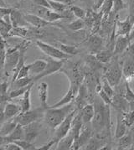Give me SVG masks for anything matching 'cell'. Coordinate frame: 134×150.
Here are the masks:
<instances>
[{
    "instance_id": "obj_5",
    "label": "cell",
    "mask_w": 134,
    "mask_h": 150,
    "mask_svg": "<svg viewBox=\"0 0 134 150\" xmlns=\"http://www.w3.org/2000/svg\"><path fill=\"white\" fill-rule=\"evenodd\" d=\"M35 44H36L37 47L44 54L51 58H54L56 60H67L72 57L70 54L64 53L62 50L57 48L56 46H53L47 43L43 42L41 40H36Z\"/></svg>"
},
{
    "instance_id": "obj_1",
    "label": "cell",
    "mask_w": 134,
    "mask_h": 150,
    "mask_svg": "<svg viewBox=\"0 0 134 150\" xmlns=\"http://www.w3.org/2000/svg\"><path fill=\"white\" fill-rule=\"evenodd\" d=\"M93 102L95 108V114L92 121V126L94 131L97 134L101 133V136H97L105 139L107 137V134H110V105H106V103H104L99 96L98 97H95Z\"/></svg>"
},
{
    "instance_id": "obj_53",
    "label": "cell",
    "mask_w": 134,
    "mask_h": 150,
    "mask_svg": "<svg viewBox=\"0 0 134 150\" xmlns=\"http://www.w3.org/2000/svg\"><path fill=\"white\" fill-rule=\"evenodd\" d=\"M105 0H95V4H94V8L95 9H100L102 5L103 4Z\"/></svg>"
},
{
    "instance_id": "obj_24",
    "label": "cell",
    "mask_w": 134,
    "mask_h": 150,
    "mask_svg": "<svg viewBox=\"0 0 134 150\" xmlns=\"http://www.w3.org/2000/svg\"><path fill=\"white\" fill-rule=\"evenodd\" d=\"M127 125L122 118V112H119L116 115V126L115 130V137L116 138H120L127 133Z\"/></svg>"
},
{
    "instance_id": "obj_40",
    "label": "cell",
    "mask_w": 134,
    "mask_h": 150,
    "mask_svg": "<svg viewBox=\"0 0 134 150\" xmlns=\"http://www.w3.org/2000/svg\"><path fill=\"white\" fill-rule=\"evenodd\" d=\"M15 144H17L21 148L22 150H35L37 148L35 145L33 144L32 142H29L26 139H21V140H17L14 142Z\"/></svg>"
},
{
    "instance_id": "obj_7",
    "label": "cell",
    "mask_w": 134,
    "mask_h": 150,
    "mask_svg": "<svg viewBox=\"0 0 134 150\" xmlns=\"http://www.w3.org/2000/svg\"><path fill=\"white\" fill-rule=\"evenodd\" d=\"M20 48H21V43L18 45L7 50L6 60H5V65H4V73L7 76L12 73L13 70L18 64L19 57H20Z\"/></svg>"
},
{
    "instance_id": "obj_15",
    "label": "cell",
    "mask_w": 134,
    "mask_h": 150,
    "mask_svg": "<svg viewBox=\"0 0 134 150\" xmlns=\"http://www.w3.org/2000/svg\"><path fill=\"white\" fill-rule=\"evenodd\" d=\"M25 132V138L29 142H33L41 131V124L39 121L31 122L24 126Z\"/></svg>"
},
{
    "instance_id": "obj_26",
    "label": "cell",
    "mask_w": 134,
    "mask_h": 150,
    "mask_svg": "<svg viewBox=\"0 0 134 150\" xmlns=\"http://www.w3.org/2000/svg\"><path fill=\"white\" fill-rule=\"evenodd\" d=\"M18 125V122L14 119L5 121L1 123L0 127V137H5L10 134L15 129V127Z\"/></svg>"
},
{
    "instance_id": "obj_20",
    "label": "cell",
    "mask_w": 134,
    "mask_h": 150,
    "mask_svg": "<svg viewBox=\"0 0 134 150\" xmlns=\"http://www.w3.org/2000/svg\"><path fill=\"white\" fill-rule=\"evenodd\" d=\"M79 112L81 115V117H82L84 124H88V123L92 122V119L94 117V114H95L94 105L92 104V103L86 104L83 108L80 109Z\"/></svg>"
},
{
    "instance_id": "obj_11",
    "label": "cell",
    "mask_w": 134,
    "mask_h": 150,
    "mask_svg": "<svg viewBox=\"0 0 134 150\" xmlns=\"http://www.w3.org/2000/svg\"><path fill=\"white\" fill-rule=\"evenodd\" d=\"M20 112L21 107L19 104H14L12 102H8L4 109L1 111V123L4 121L11 120Z\"/></svg>"
},
{
    "instance_id": "obj_4",
    "label": "cell",
    "mask_w": 134,
    "mask_h": 150,
    "mask_svg": "<svg viewBox=\"0 0 134 150\" xmlns=\"http://www.w3.org/2000/svg\"><path fill=\"white\" fill-rule=\"evenodd\" d=\"M45 110L46 109L41 106L39 108H35V109H30V110L24 112H20L19 114H18L14 117V120L19 124L25 126L31 122L43 119Z\"/></svg>"
},
{
    "instance_id": "obj_23",
    "label": "cell",
    "mask_w": 134,
    "mask_h": 150,
    "mask_svg": "<svg viewBox=\"0 0 134 150\" xmlns=\"http://www.w3.org/2000/svg\"><path fill=\"white\" fill-rule=\"evenodd\" d=\"M75 142L74 136L69 132V133L62 138L56 144V149L58 150H69L71 149Z\"/></svg>"
},
{
    "instance_id": "obj_59",
    "label": "cell",
    "mask_w": 134,
    "mask_h": 150,
    "mask_svg": "<svg viewBox=\"0 0 134 150\" xmlns=\"http://www.w3.org/2000/svg\"><path fill=\"white\" fill-rule=\"evenodd\" d=\"M133 30H134V24H133Z\"/></svg>"
},
{
    "instance_id": "obj_57",
    "label": "cell",
    "mask_w": 134,
    "mask_h": 150,
    "mask_svg": "<svg viewBox=\"0 0 134 150\" xmlns=\"http://www.w3.org/2000/svg\"><path fill=\"white\" fill-rule=\"evenodd\" d=\"M131 129H132V132H134V123L132 125V127H131Z\"/></svg>"
},
{
    "instance_id": "obj_14",
    "label": "cell",
    "mask_w": 134,
    "mask_h": 150,
    "mask_svg": "<svg viewBox=\"0 0 134 150\" xmlns=\"http://www.w3.org/2000/svg\"><path fill=\"white\" fill-rule=\"evenodd\" d=\"M131 40H132V35L117 36L115 45H114V49H113L114 55L116 56L118 54L123 53L125 50H127V49L130 45Z\"/></svg>"
},
{
    "instance_id": "obj_12",
    "label": "cell",
    "mask_w": 134,
    "mask_h": 150,
    "mask_svg": "<svg viewBox=\"0 0 134 150\" xmlns=\"http://www.w3.org/2000/svg\"><path fill=\"white\" fill-rule=\"evenodd\" d=\"M0 138H1V144H0V145L8 144V143H11V142H15L17 140L25 139V132L24 126L18 123V125L15 127V129L10 134H8V136H5V137H0Z\"/></svg>"
},
{
    "instance_id": "obj_16",
    "label": "cell",
    "mask_w": 134,
    "mask_h": 150,
    "mask_svg": "<svg viewBox=\"0 0 134 150\" xmlns=\"http://www.w3.org/2000/svg\"><path fill=\"white\" fill-rule=\"evenodd\" d=\"M122 71L125 80L128 82L134 78V55L128 54L122 65Z\"/></svg>"
},
{
    "instance_id": "obj_35",
    "label": "cell",
    "mask_w": 134,
    "mask_h": 150,
    "mask_svg": "<svg viewBox=\"0 0 134 150\" xmlns=\"http://www.w3.org/2000/svg\"><path fill=\"white\" fill-rule=\"evenodd\" d=\"M29 34V30L25 27H13L12 30L9 33V36L11 37H19V38H25Z\"/></svg>"
},
{
    "instance_id": "obj_3",
    "label": "cell",
    "mask_w": 134,
    "mask_h": 150,
    "mask_svg": "<svg viewBox=\"0 0 134 150\" xmlns=\"http://www.w3.org/2000/svg\"><path fill=\"white\" fill-rule=\"evenodd\" d=\"M104 74H105V77L107 79V81L112 86L116 87L120 84L123 71H122V66H121L119 60H117V57H116L115 60L110 62L109 66L105 69Z\"/></svg>"
},
{
    "instance_id": "obj_33",
    "label": "cell",
    "mask_w": 134,
    "mask_h": 150,
    "mask_svg": "<svg viewBox=\"0 0 134 150\" xmlns=\"http://www.w3.org/2000/svg\"><path fill=\"white\" fill-rule=\"evenodd\" d=\"M13 25L12 24L7 23L4 19H0V33L2 39H5L8 37L10 31L12 30Z\"/></svg>"
},
{
    "instance_id": "obj_19",
    "label": "cell",
    "mask_w": 134,
    "mask_h": 150,
    "mask_svg": "<svg viewBox=\"0 0 134 150\" xmlns=\"http://www.w3.org/2000/svg\"><path fill=\"white\" fill-rule=\"evenodd\" d=\"M25 18L26 21L29 23V24H30L33 27L37 28V29H41V28L49 26L51 24L50 22L46 21L45 19L39 17L37 14H32V13L25 14Z\"/></svg>"
},
{
    "instance_id": "obj_6",
    "label": "cell",
    "mask_w": 134,
    "mask_h": 150,
    "mask_svg": "<svg viewBox=\"0 0 134 150\" xmlns=\"http://www.w3.org/2000/svg\"><path fill=\"white\" fill-rule=\"evenodd\" d=\"M45 60L47 61V66H46L44 71L42 73L33 76L34 83L37 81L45 77V76H48L54 74L55 72L61 71V70L64 66V63H65L66 60H56V59H54V58H51V57L48 56L45 59Z\"/></svg>"
},
{
    "instance_id": "obj_43",
    "label": "cell",
    "mask_w": 134,
    "mask_h": 150,
    "mask_svg": "<svg viewBox=\"0 0 134 150\" xmlns=\"http://www.w3.org/2000/svg\"><path fill=\"white\" fill-rule=\"evenodd\" d=\"M126 8V4L123 2V0H114V4H113V9L112 13L114 14H116L119 11L124 9Z\"/></svg>"
},
{
    "instance_id": "obj_48",
    "label": "cell",
    "mask_w": 134,
    "mask_h": 150,
    "mask_svg": "<svg viewBox=\"0 0 134 150\" xmlns=\"http://www.w3.org/2000/svg\"><path fill=\"white\" fill-rule=\"evenodd\" d=\"M34 2H35V4H36L37 6L45 7L47 8L51 9V6H50L49 0H34Z\"/></svg>"
},
{
    "instance_id": "obj_47",
    "label": "cell",
    "mask_w": 134,
    "mask_h": 150,
    "mask_svg": "<svg viewBox=\"0 0 134 150\" xmlns=\"http://www.w3.org/2000/svg\"><path fill=\"white\" fill-rule=\"evenodd\" d=\"M54 145H56V143H55V141L52 138V139H50L49 142L47 143V144H44L42 146H40L39 148H38L37 149L38 150H49Z\"/></svg>"
},
{
    "instance_id": "obj_17",
    "label": "cell",
    "mask_w": 134,
    "mask_h": 150,
    "mask_svg": "<svg viewBox=\"0 0 134 150\" xmlns=\"http://www.w3.org/2000/svg\"><path fill=\"white\" fill-rule=\"evenodd\" d=\"M104 40L101 36L97 35H92L87 38V40H85V46L89 49L92 53H96L99 50H101V48L103 46Z\"/></svg>"
},
{
    "instance_id": "obj_21",
    "label": "cell",
    "mask_w": 134,
    "mask_h": 150,
    "mask_svg": "<svg viewBox=\"0 0 134 150\" xmlns=\"http://www.w3.org/2000/svg\"><path fill=\"white\" fill-rule=\"evenodd\" d=\"M10 18L13 27H25L29 23L26 21L25 15L16 9H13L10 13Z\"/></svg>"
},
{
    "instance_id": "obj_46",
    "label": "cell",
    "mask_w": 134,
    "mask_h": 150,
    "mask_svg": "<svg viewBox=\"0 0 134 150\" xmlns=\"http://www.w3.org/2000/svg\"><path fill=\"white\" fill-rule=\"evenodd\" d=\"M30 75V64L29 65H25L21 68V70L19 71V73L18 75L17 79L24 78V77H28ZM16 79V80H17Z\"/></svg>"
},
{
    "instance_id": "obj_22",
    "label": "cell",
    "mask_w": 134,
    "mask_h": 150,
    "mask_svg": "<svg viewBox=\"0 0 134 150\" xmlns=\"http://www.w3.org/2000/svg\"><path fill=\"white\" fill-rule=\"evenodd\" d=\"M38 95L40 101V106L44 108H49L47 103L48 100V84L46 82H41L38 86Z\"/></svg>"
},
{
    "instance_id": "obj_56",
    "label": "cell",
    "mask_w": 134,
    "mask_h": 150,
    "mask_svg": "<svg viewBox=\"0 0 134 150\" xmlns=\"http://www.w3.org/2000/svg\"><path fill=\"white\" fill-rule=\"evenodd\" d=\"M6 2L7 4H15L17 3L18 0H4Z\"/></svg>"
},
{
    "instance_id": "obj_45",
    "label": "cell",
    "mask_w": 134,
    "mask_h": 150,
    "mask_svg": "<svg viewBox=\"0 0 134 150\" xmlns=\"http://www.w3.org/2000/svg\"><path fill=\"white\" fill-rule=\"evenodd\" d=\"M98 96L101 97V99L103 101L104 103H106V105H110V106L111 105V103H112V98H111L108 96V94L104 91L103 89H102V90L98 92Z\"/></svg>"
},
{
    "instance_id": "obj_13",
    "label": "cell",
    "mask_w": 134,
    "mask_h": 150,
    "mask_svg": "<svg viewBox=\"0 0 134 150\" xmlns=\"http://www.w3.org/2000/svg\"><path fill=\"white\" fill-rule=\"evenodd\" d=\"M133 21L128 16L123 21L117 20L116 24V35H129L133 28Z\"/></svg>"
},
{
    "instance_id": "obj_28",
    "label": "cell",
    "mask_w": 134,
    "mask_h": 150,
    "mask_svg": "<svg viewBox=\"0 0 134 150\" xmlns=\"http://www.w3.org/2000/svg\"><path fill=\"white\" fill-rule=\"evenodd\" d=\"M94 54H95L96 58L102 64L110 63L112 60V59L115 57L113 51H111V50H99L97 52H96Z\"/></svg>"
},
{
    "instance_id": "obj_29",
    "label": "cell",
    "mask_w": 134,
    "mask_h": 150,
    "mask_svg": "<svg viewBox=\"0 0 134 150\" xmlns=\"http://www.w3.org/2000/svg\"><path fill=\"white\" fill-rule=\"evenodd\" d=\"M85 60V62H86V66H88L89 69L93 72L102 68V63L96 58V56H95L94 54L86 55Z\"/></svg>"
},
{
    "instance_id": "obj_49",
    "label": "cell",
    "mask_w": 134,
    "mask_h": 150,
    "mask_svg": "<svg viewBox=\"0 0 134 150\" xmlns=\"http://www.w3.org/2000/svg\"><path fill=\"white\" fill-rule=\"evenodd\" d=\"M13 8H9L7 7H0V18H3L6 15H10Z\"/></svg>"
},
{
    "instance_id": "obj_54",
    "label": "cell",
    "mask_w": 134,
    "mask_h": 150,
    "mask_svg": "<svg viewBox=\"0 0 134 150\" xmlns=\"http://www.w3.org/2000/svg\"><path fill=\"white\" fill-rule=\"evenodd\" d=\"M53 1L63 3V4H68V5H72V4H73V0H53Z\"/></svg>"
},
{
    "instance_id": "obj_36",
    "label": "cell",
    "mask_w": 134,
    "mask_h": 150,
    "mask_svg": "<svg viewBox=\"0 0 134 150\" xmlns=\"http://www.w3.org/2000/svg\"><path fill=\"white\" fill-rule=\"evenodd\" d=\"M33 86H34V83H31V84L28 85V86H24V87L13 89L12 91H10L8 92L9 96H10L12 99H13V98H16V97H18V96H23L25 92L29 90L30 87H33Z\"/></svg>"
},
{
    "instance_id": "obj_51",
    "label": "cell",
    "mask_w": 134,
    "mask_h": 150,
    "mask_svg": "<svg viewBox=\"0 0 134 150\" xmlns=\"http://www.w3.org/2000/svg\"><path fill=\"white\" fill-rule=\"evenodd\" d=\"M129 16L134 23V0H131V3H130V15Z\"/></svg>"
},
{
    "instance_id": "obj_8",
    "label": "cell",
    "mask_w": 134,
    "mask_h": 150,
    "mask_svg": "<svg viewBox=\"0 0 134 150\" xmlns=\"http://www.w3.org/2000/svg\"><path fill=\"white\" fill-rule=\"evenodd\" d=\"M78 108L75 109L72 112H71L70 114L67 116V117L61 122L59 126L55 128V135L53 137V139L55 141V143L57 144V143L61 140V138H64L66 135H67L71 128V124H72V120H73L74 117L75 113L77 112Z\"/></svg>"
},
{
    "instance_id": "obj_42",
    "label": "cell",
    "mask_w": 134,
    "mask_h": 150,
    "mask_svg": "<svg viewBox=\"0 0 134 150\" xmlns=\"http://www.w3.org/2000/svg\"><path fill=\"white\" fill-rule=\"evenodd\" d=\"M113 86L111 85L110 84L109 81H107V79L106 77H104L103 80H102V89L105 92H106L108 94V96L111 97V98H113L114 96V94H115V91L112 88Z\"/></svg>"
},
{
    "instance_id": "obj_58",
    "label": "cell",
    "mask_w": 134,
    "mask_h": 150,
    "mask_svg": "<svg viewBox=\"0 0 134 150\" xmlns=\"http://www.w3.org/2000/svg\"><path fill=\"white\" fill-rule=\"evenodd\" d=\"M133 91H134V78H133Z\"/></svg>"
},
{
    "instance_id": "obj_31",
    "label": "cell",
    "mask_w": 134,
    "mask_h": 150,
    "mask_svg": "<svg viewBox=\"0 0 134 150\" xmlns=\"http://www.w3.org/2000/svg\"><path fill=\"white\" fill-rule=\"evenodd\" d=\"M55 46H56L57 48L60 49L61 50H62L64 53L70 54V55H71V56L77 54H78V52H79V50H78V48H77L76 46L66 45V44H64V43L57 42L55 44Z\"/></svg>"
},
{
    "instance_id": "obj_10",
    "label": "cell",
    "mask_w": 134,
    "mask_h": 150,
    "mask_svg": "<svg viewBox=\"0 0 134 150\" xmlns=\"http://www.w3.org/2000/svg\"><path fill=\"white\" fill-rule=\"evenodd\" d=\"M35 14L39 15V17H41L44 19H45L46 21L53 23L55 22L59 19H64L65 17L60 13L54 11L53 9L47 8L45 7L38 6L35 9Z\"/></svg>"
},
{
    "instance_id": "obj_38",
    "label": "cell",
    "mask_w": 134,
    "mask_h": 150,
    "mask_svg": "<svg viewBox=\"0 0 134 150\" xmlns=\"http://www.w3.org/2000/svg\"><path fill=\"white\" fill-rule=\"evenodd\" d=\"M113 4H114V0H105L103 4L102 5L101 8H100L101 12L103 13V17L104 16H108L110 13L112 12Z\"/></svg>"
},
{
    "instance_id": "obj_18",
    "label": "cell",
    "mask_w": 134,
    "mask_h": 150,
    "mask_svg": "<svg viewBox=\"0 0 134 150\" xmlns=\"http://www.w3.org/2000/svg\"><path fill=\"white\" fill-rule=\"evenodd\" d=\"M76 95H77V91L75 90L71 86H70L69 90L67 91V92L65 94V96H63L59 102H57L52 106H49V108H61V107H63V106H66L67 104L74 102Z\"/></svg>"
},
{
    "instance_id": "obj_41",
    "label": "cell",
    "mask_w": 134,
    "mask_h": 150,
    "mask_svg": "<svg viewBox=\"0 0 134 150\" xmlns=\"http://www.w3.org/2000/svg\"><path fill=\"white\" fill-rule=\"evenodd\" d=\"M70 8L71 10V12L73 13V14L77 18H82L84 19L86 16V11H85L83 8H80L78 6H75V5H71Z\"/></svg>"
},
{
    "instance_id": "obj_30",
    "label": "cell",
    "mask_w": 134,
    "mask_h": 150,
    "mask_svg": "<svg viewBox=\"0 0 134 150\" xmlns=\"http://www.w3.org/2000/svg\"><path fill=\"white\" fill-rule=\"evenodd\" d=\"M32 87H30L29 90L25 92L23 95V97L20 99V101L18 102V104L21 107V112H24L26 111L30 110L31 108V102H30V94Z\"/></svg>"
},
{
    "instance_id": "obj_34",
    "label": "cell",
    "mask_w": 134,
    "mask_h": 150,
    "mask_svg": "<svg viewBox=\"0 0 134 150\" xmlns=\"http://www.w3.org/2000/svg\"><path fill=\"white\" fill-rule=\"evenodd\" d=\"M31 83H34V81H33V76H28V77H24V78L17 79V80L11 85V86H13V89H15V88L24 87V86H26L31 84Z\"/></svg>"
},
{
    "instance_id": "obj_52",
    "label": "cell",
    "mask_w": 134,
    "mask_h": 150,
    "mask_svg": "<svg viewBox=\"0 0 134 150\" xmlns=\"http://www.w3.org/2000/svg\"><path fill=\"white\" fill-rule=\"evenodd\" d=\"M127 53L131 55H134V42L130 43L129 46L127 49Z\"/></svg>"
},
{
    "instance_id": "obj_50",
    "label": "cell",
    "mask_w": 134,
    "mask_h": 150,
    "mask_svg": "<svg viewBox=\"0 0 134 150\" xmlns=\"http://www.w3.org/2000/svg\"><path fill=\"white\" fill-rule=\"evenodd\" d=\"M8 83L7 81H2L1 83V95H6L8 94Z\"/></svg>"
},
{
    "instance_id": "obj_9",
    "label": "cell",
    "mask_w": 134,
    "mask_h": 150,
    "mask_svg": "<svg viewBox=\"0 0 134 150\" xmlns=\"http://www.w3.org/2000/svg\"><path fill=\"white\" fill-rule=\"evenodd\" d=\"M94 132L95 131H94L92 126V127L85 126V127H82L79 135V138L74 142L71 149L77 150L81 149V147L85 146L86 144L90 141V139L94 136Z\"/></svg>"
},
{
    "instance_id": "obj_32",
    "label": "cell",
    "mask_w": 134,
    "mask_h": 150,
    "mask_svg": "<svg viewBox=\"0 0 134 150\" xmlns=\"http://www.w3.org/2000/svg\"><path fill=\"white\" fill-rule=\"evenodd\" d=\"M50 6H51V9H53L54 11L60 13H63L65 11H66L68 8H70L71 5H68L63 3H60V2H56V1H53V0H49Z\"/></svg>"
},
{
    "instance_id": "obj_44",
    "label": "cell",
    "mask_w": 134,
    "mask_h": 150,
    "mask_svg": "<svg viewBox=\"0 0 134 150\" xmlns=\"http://www.w3.org/2000/svg\"><path fill=\"white\" fill-rule=\"evenodd\" d=\"M0 149L2 150H22L18 144H15L14 142L2 144L0 145Z\"/></svg>"
},
{
    "instance_id": "obj_27",
    "label": "cell",
    "mask_w": 134,
    "mask_h": 150,
    "mask_svg": "<svg viewBox=\"0 0 134 150\" xmlns=\"http://www.w3.org/2000/svg\"><path fill=\"white\" fill-rule=\"evenodd\" d=\"M47 66V61L45 60H36L33 63L30 64V75L35 76L42 73Z\"/></svg>"
},
{
    "instance_id": "obj_55",
    "label": "cell",
    "mask_w": 134,
    "mask_h": 150,
    "mask_svg": "<svg viewBox=\"0 0 134 150\" xmlns=\"http://www.w3.org/2000/svg\"><path fill=\"white\" fill-rule=\"evenodd\" d=\"M81 3H84L86 5H94L95 4V1L93 0H79Z\"/></svg>"
},
{
    "instance_id": "obj_25",
    "label": "cell",
    "mask_w": 134,
    "mask_h": 150,
    "mask_svg": "<svg viewBox=\"0 0 134 150\" xmlns=\"http://www.w3.org/2000/svg\"><path fill=\"white\" fill-rule=\"evenodd\" d=\"M133 145V138L132 133L128 132L123 135L122 137L118 138V144H117V149L127 150L132 149Z\"/></svg>"
},
{
    "instance_id": "obj_2",
    "label": "cell",
    "mask_w": 134,
    "mask_h": 150,
    "mask_svg": "<svg viewBox=\"0 0 134 150\" xmlns=\"http://www.w3.org/2000/svg\"><path fill=\"white\" fill-rule=\"evenodd\" d=\"M75 102H71L61 108H47L44 112L43 120L49 127L55 129L75 110Z\"/></svg>"
},
{
    "instance_id": "obj_37",
    "label": "cell",
    "mask_w": 134,
    "mask_h": 150,
    "mask_svg": "<svg viewBox=\"0 0 134 150\" xmlns=\"http://www.w3.org/2000/svg\"><path fill=\"white\" fill-rule=\"evenodd\" d=\"M85 27V20L82 18H78L76 20H74L71 23L68 24V28L72 31H79V30H83Z\"/></svg>"
},
{
    "instance_id": "obj_39",
    "label": "cell",
    "mask_w": 134,
    "mask_h": 150,
    "mask_svg": "<svg viewBox=\"0 0 134 150\" xmlns=\"http://www.w3.org/2000/svg\"><path fill=\"white\" fill-rule=\"evenodd\" d=\"M122 118L128 127H131L134 123V108L128 112H122Z\"/></svg>"
}]
</instances>
